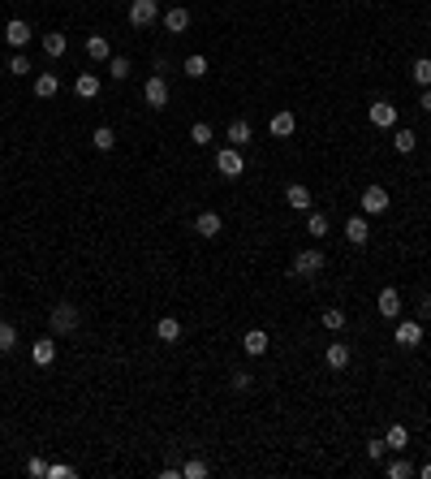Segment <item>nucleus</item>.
Masks as SVG:
<instances>
[{
  "mask_svg": "<svg viewBox=\"0 0 431 479\" xmlns=\"http://www.w3.org/2000/svg\"><path fill=\"white\" fill-rule=\"evenodd\" d=\"M155 337H159V341H181V319L164 315V319L155 324Z\"/></svg>",
  "mask_w": 431,
  "mask_h": 479,
  "instance_id": "24",
  "label": "nucleus"
},
{
  "mask_svg": "<svg viewBox=\"0 0 431 479\" xmlns=\"http://www.w3.org/2000/svg\"><path fill=\"white\" fill-rule=\"evenodd\" d=\"M74 95H78V100H95V95H100V74H78Z\"/></svg>",
  "mask_w": 431,
  "mask_h": 479,
  "instance_id": "20",
  "label": "nucleus"
},
{
  "mask_svg": "<svg viewBox=\"0 0 431 479\" xmlns=\"http://www.w3.org/2000/svg\"><path fill=\"white\" fill-rule=\"evenodd\" d=\"M393 147L401 151V156H410L414 147H419V134H414V130H406V125H397V130H393Z\"/></svg>",
  "mask_w": 431,
  "mask_h": 479,
  "instance_id": "23",
  "label": "nucleus"
},
{
  "mask_svg": "<svg viewBox=\"0 0 431 479\" xmlns=\"http://www.w3.org/2000/svg\"><path fill=\"white\" fill-rule=\"evenodd\" d=\"M91 142H95V151H113V147H117V134H113V125H100V130L91 134Z\"/></svg>",
  "mask_w": 431,
  "mask_h": 479,
  "instance_id": "29",
  "label": "nucleus"
},
{
  "mask_svg": "<svg viewBox=\"0 0 431 479\" xmlns=\"http://www.w3.org/2000/svg\"><path fill=\"white\" fill-rule=\"evenodd\" d=\"M375 307H379V315H384V319H401V294H397L393 285H384L379 298H375Z\"/></svg>",
  "mask_w": 431,
  "mask_h": 479,
  "instance_id": "10",
  "label": "nucleus"
},
{
  "mask_svg": "<svg viewBox=\"0 0 431 479\" xmlns=\"http://www.w3.org/2000/svg\"><path fill=\"white\" fill-rule=\"evenodd\" d=\"M216 173L225 182H237L246 173V160H242V147H220L216 151Z\"/></svg>",
  "mask_w": 431,
  "mask_h": 479,
  "instance_id": "2",
  "label": "nucleus"
},
{
  "mask_svg": "<svg viewBox=\"0 0 431 479\" xmlns=\"http://www.w3.org/2000/svg\"><path fill=\"white\" fill-rule=\"evenodd\" d=\"M87 56H91V61H108V56H113V47H108L104 35H91V39H87Z\"/></svg>",
  "mask_w": 431,
  "mask_h": 479,
  "instance_id": "28",
  "label": "nucleus"
},
{
  "mask_svg": "<svg viewBox=\"0 0 431 479\" xmlns=\"http://www.w3.org/2000/svg\"><path fill=\"white\" fill-rule=\"evenodd\" d=\"M13 350H18V328L9 319H0V354H13Z\"/></svg>",
  "mask_w": 431,
  "mask_h": 479,
  "instance_id": "25",
  "label": "nucleus"
},
{
  "mask_svg": "<svg viewBox=\"0 0 431 479\" xmlns=\"http://www.w3.org/2000/svg\"><path fill=\"white\" fill-rule=\"evenodd\" d=\"M212 475V467H207L203 458H190V462H181V479H207Z\"/></svg>",
  "mask_w": 431,
  "mask_h": 479,
  "instance_id": "30",
  "label": "nucleus"
},
{
  "mask_svg": "<svg viewBox=\"0 0 431 479\" xmlns=\"http://www.w3.org/2000/svg\"><path fill=\"white\" fill-rule=\"evenodd\" d=\"M358 207H362V216H384L388 207H393V203H388V190H384V186H366L362 199H358Z\"/></svg>",
  "mask_w": 431,
  "mask_h": 479,
  "instance_id": "6",
  "label": "nucleus"
},
{
  "mask_svg": "<svg viewBox=\"0 0 431 479\" xmlns=\"http://www.w3.org/2000/svg\"><path fill=\"white\" fill-rule=\"evenodd\" d=\"M267 130H272V138H294V130H298V117L289 113V108H280V113H272Z\"/></svg>",
  "mask_w": 431,
  "mask_h": 479,
  "instance_id": "11",
  "label": "nucleus"
},
{
  "mask_svg": "<svg viewBox=\"0 0 431 479\" xmlns=\"http://www.w3.org/2000/svg\"><path fill=\"white\" fill-rule=\"evenodd\" d=\"M225 138H229V147H246V142L254 138V134H250V121H246V117H233L229 130H225Z\"/></svg>",
  "mask_w": 431,
  "mask_h": 479,
  "instance_id": "16",
  "label": "nucleus"
},
{
  "mask_svg": "<svg viewBox=\"0 0 431 479\" xmlns=\"http://www.w3.org/2000/svg\"><path fill=\"white\" fill-rule=\"evenodd\" d=\"M56 91H60V78H56L52 70H43V74L35 78V95H39V100H52Z\"/></svg>",
  "mask_w": 431,
  "mask_h": 479,
  "instance_id": "21",
  "label": "nucleus"
},
{
  "mask_svg": "<svg viewBox=\"0 0 431 479\" xmlns=\"http://www.w3.org/2000/svg\"><path fill=\"white\" fill-rule=\"evenodd\" d=\"M393 341L401 345V350H414V345H423V324H419V319H397V332H393Z\"/></svg>",
  "mask_w": 431,
  "mask_h": 479,
  "instance_id": "7",
  "label": "nucleus"
},
{
  "mask_svg": "<svg viewBox=\"0 0 431 479\" xmlns=\"http://www.w3.org/2000/svg\"><path fill=\"white\" fill-rule=\"evenodd\" d=\"M30 35H35V30H30L22 18H9V26H5V43L9 47H18V52H22V47L30 43Z\"/></svg>",
  "mask_w": 431,
  "mask_h": 479,
  "instance_id": "13",
  "label": "nucleus"
},
{
  "mask_svg": "<svg viewBox=\"0 0 431 479\" xmlns=\"http://www.w3.org/2000/svg\"><path fill=\"white\" fill-rule=\"evenodd\" d=\"M47 324H52L56 337H69V332H78V324H82V311H78L74 302H56V307L47 311Z\"/></svg>",
  "mask_w": 431,
  "mask_h": 479,
  "instance_id": "1",
  "label": "nucleus"
},
{
  "mask_svg": "<svg viewBox=\"0 0 431 479\" xmlns=\"http://www.w3.org/2000/svg\"><path fill=\"white\" fill-rule=\"evenodd\" d=\"M26 475H35V479H47V462H43V458H30V462H26Z\"/></svg>",
  "mask_w": 431,
  "mask_h": 479,
  "instance_id": "39",
  "label": "nucleus"
},
{
  "mask_svg": "<svg viewBox=\"0 0 431 479\" xmlns=\"http://www.w3.org/2000/svg\"><path fill=\"white\" fill-rule=\"evenodd\" d=\"M74 467H47V479H69Z\"/></svg>",
  "mask_w": 431,
  "mask_h": 479,
  "instance_id": "41",
  "label": "nucleus"
},
{
  "mask_svg": "<svg viewBox=\"0 0 431 479\" xmlns=\"http://www.w3.org/2000/svg\"><path fill=\"white\" fill-rule=\"evenodd\" d=\"M30 363H35V367H52L56 363V341L52 337H39L35 345H30Z\"/></svg>",
  "mask_w": 431,
  "mask_h": 479,
  "instance_id": "14",
  "label": "nucleus"
},
{
  "mask_svg": "<svg viewBox=\"0 0 431 479\" xmlns=\"http://www.w3.org/2000/svg\"><path fill=\"white\" fill-rule=\"evenodd\" d=\"M307 229H311V237H319V242H324L332 225H328V216H324V212H311V216H307Z\"/></svg>",
  "mask_w": 431,
  "mask_h": 479,
  "instance_id": "34",
  "label": "nucleus"
},
{
  "mask_svg": "<svg viewBox=\"0 0 431 479\" xmlns=\"http://www.w3.org/2000/svg\"><path fill=\"white\" fill-rule=\"evenodd\" d=\"M319 324H324L328 332H341V328H345V311H341V307H328V311H319Z\"/></svg>",
  "mask_w": 431,
  "mask_h": 479,
  "instance_id": "26",
  "label": "nucleus"
},
{
  "mask_svg": "<svg viewBox=\"0 0 431 479\" xmlns=\"http://www.w3.org/2000/svg\"><path fill=\"white\" fill-rule=\"evenodd\" d=\"M285 203H289L294 207V212H311V190L307 186H285Z\"/></svg>",
  "mask_w": 431,
  "mask_h": 479,
  "instance_id": "19",
  "label": "nucleus"
},
{
  "mask_svg": "<svg viewBox=\"0 0 431 479\" xmlns=\"http://www.w3.org/2000/svg\"><path fill=\"white\" fill-rule=\"evenodd\" d=\"M366 117H371L375 130H397V104H388V100H375L366 108Z\"/></svg>",
  "mask_w": 431,
  "mask_h": 479,
  "instance_id": "8",
  "label": "nucleus"
},
{
  "mask_svg": "<svg viewBox=\"0 0 431 479\" xmlns=\"http://www.w3.org/2000/svg\"><path fill=\"white\" fill-rule=\"evenodd\" d=\"M388 454V445H384V436H371V440H366V458H371V462H379V458H384Z\"/></svg>",
  "mask_w": 431,
  "mask_h": 479,
  "instance_id": "38",
  "label": "nucleus"
},
{
  "mask_svg": "<svg viewBox=\"0 0 431 479\" xmlns=\"http://www.w3.org/2000/svg\"><path fill=\"white\" fill-rule=\"evenodd\" d=\"M384 475H388V479H410V475H414V462H410V458H393L388 467H384Z\"/></svg>",
  "mask_w": 431,
  "mask_h": 479,
  "instance_id": "33",
  "label": "nucleus"
},
{
  "mask_svg": "<svg viewBox=\"0 0 431 479\" xmlns=\"http://www.w3.org/2000/svg\"><path fill=\"white\" fill-rule=\"evenodd\" d=\"M159 18V0H130V26L134 30H151Z\"/></svg>",
  "mask_w": 431,
  "mask_h": 479,
  "instance_id": "4",
  "label": "nucleus"
},
{
  "mask_svg": "<svg viewBox=\"0 0 431 479\" xmlns=\"http://www.w3.org/2000/svg\"><path fill=\"white\" fill-rule=\"evenodd\" d=\"M414 475H423V479H431V462H423V467H414Z\"/></svg>",
  "mask_w": 431,
  "mask_h": 479,
  "instance_id": "43",
  "label": "nucleus"
},
{
  "mask_svg": "<svg viewBox=\"0 0 431 479\" xmlns=\"http://www.w3.org/2000/svg\"><path fill=\"white\" fill-rule=\"evenodd\" d=\"M181 74H186V78H207V56H199V52L186 56V61H181Z\"/></svg>",
  "mask_w": 431,
  "mask_h": 479,
  "instance_id": "32",
  "label": "nucleus"
},
{
  "mask_svg": "<svg viewBox=\"0 0 431 479\" xmlns=\"http://www.w3.org/2000/svg\"><path fill=\"white\" fill-rule=\"evenodd\" d=\"M410 74H414V83H419V91H423V87H431V56H419Z\"/></svg>",
  "mask_w": 431,
  "mask_h": 479,
  "instance_id": "35",
  "label": "nucleus"
},
{
  "mask_svg": "<svg viewBox=\"0 0 431 479\" xmlns=\"http://www.w3.org/2000/svg\"><path fill=\"white\" fill-rule=\"evenodd\" d=\"M9 74H13V78H26V74H30V61H26L22 52H13V56H9Z\"/></svg>",
  "mask_w": 431,
  "mask_h": 479,
  "instance_id": "37",
  "label": "nucleus"
},
{
  "mask_svg": "<svg viewBox=\"0 0 431 479\" xmlns=\"http://www.w3.org/2000/svg\"><path fill=\"white\" fill-rule=\"evenodd\" d=\"M159 22H164L168 35H186V30H190V9L173 5V9H164V18H159Z\"/></svg>",
  "mask_w": 431,
  "mask_h": 479,
  "instance_id": "12",
  "label": "nucleus"
},
{
  "mask_svg": "<svg viewBox=\"0 0 431 479\" xmlns=\"http://www.w3.org/2000/svg\"><path fill=\"white\" fill-rule=\"evenodd\" d=\"M267 345H272V341H267V332H263V328H250L246 337H242V350H246L250 359H263V354H267Z\"/></svg>",
  "mask_w": 431,
  "mask_h": 479,
  "instance_id": "15",
  "label": "nucleus"
},
{
  "mask_svg": "<svg viewBox=\"0 0 431 479\" xmlns=\"http://www.w3.org/2000/svg\"><path fill=\"white\" fill-rule=\"evenodd\" d=\"M142 100H147V108H168V78L164 74H151L147 83H142Z\"/></svg>",
  "mask_w": 431,
  "mask_h": 479,
  "instance_id": "5",
  "label": "nucleus"
},
{
  "mask_svg": "<svg viewBox=\"0 0 431 479\" xmlns=\"http://www.w3.org/2000/svg\"><path fill=\"white\" fill-rule=\"evenodd\" d=\"M384 445H388V449H406V445H410V427H401V423H393V427H388V432H384Z\"/></svg>",
  "mask_w": 431,
  "mask_h": 479,
  "instance_id": "27",
  "label": "nucleus"
},
{
  "mask_svg": "<svg viewBox=\"0 0 431 479\" xmlns=\"http://www.w3.org/2000/svg\"><path fill=\"white\" fill-rule=\"evenodd\" d=\"M319 273H324V251H319V246H307V251L294 255V277L311 281V277H319Z\"/></svg>",
  "mask_w": 431,
  "mask_h": 479,
  "instance_id": "3",
  "label": "nucleus"
},
{
  "mask_svg": "<svg viewBox=\"0 0 431 479\" xmlns=\"http://www.w3.org/2000/svg\"><path fill=\"white\" fill-rule=\"evenodd\" d=\"M345 242L349 246H366V242H371V225H366V216H349L345 220Z\"/></svg>",
  "mask_w": 431,
  "mask_h": 479,
  "instance_id": "9",
  "label": "nucleus"
},
{
  "mask_svg": "<svg viewBox=\"0 0 431 479\" xmlns=\"http://www.w3.org/2000/svg\"><path fill=\"white\" fill-rule=\"evenodd\" d=\"M349 359H354V354H349V345H345V341H332V345L324 350V363L332 367V372H341V367H349Z\"/></svg>",
  "mask_w": 431,
  "mask_h": 479,
  "instance_id": "18",
  "label": "nucleus"
},
{
  "mask_svg": "<svg viewBox=\"0 0 431 479\" xmlns=\"http://www.w3.org/2000/svg\"><path fill=\"white\" fill-rule=\"evenodd\" d=\"M212 125H207V121H195V125H190V142H195V147H212Z\"/></svg>",
  "mask_w": 431,
  "mask_h": 479,
  "instance_id": "31",
  "label": "nucleus"
},
{
  "mask_svg": "<svg viewBox=\"0 0 431 479\" xmlns=\"http://www.w3.org/2000/svg\"><path fill=\"white\" fill-rule=\"evenodd\" d=\"M108 61H113V65H108V70H113V78H117V83H125V78H130V56H108Z\"/></svg>",
  "mask_w": 431,
  "mask_h": 479,
  "instance_id": "36",
  "label": "nucleus"
},
{
  "mask_svg": "<svg viewBox=\"0 0 431 479\" xmlns=\"http://www.w3.org/2000/svg\"><path fill=\"white\" fill-rule=\"evenodd\" d=\"M220 229H225L220 212H199V216H195V233H199V237H216Z\"/></svg>",
  "mask_w": 431,
  "mask_h": 479,
  "instance_id": "17",
  "label": "nucleus"
},
{
  "mask_svg": "<svg viewBox=\"0 0 431 479\" xmlns=\"http://www.w3.org/2000/svg\"><path fill=\"white\" fill-rule=\"evenodd\" d=\"M419 108H423V113L431 117V87H423V95H419Z\"/></svg>",
  "mask_w": 431,
  "mask_h": 479,
  "instance_id": "42",
  "label": "nucleus"
},
{
  "mask_svg": "<svg viewBox=\"0 0 431 479\" xmlns=\"http://www.w3.org/2000/svg\"><path fill=\"white\" fill-rule=\"evenodd\" d=\"M65 47H69V39L60 35V30H47V35H43V52L52 56V61H60V56H65Z\"/></svg>",
  "mask_w": 431,
  "mask_h": 479,
  "instance_id": "22",
  "label": "nucleus"
},
{
  "mask_svg": "<svg viewBox=\"0 0 431 479\" xmlns=\"http://www.w3.org/2000/svg\"><path fill=\"white\" fill-rule=\"evenodd\" d=\"M250 385H254V376H250V372H233V389H237V393H246Z\"/></svg>",
  "mask_w": 431,
  "mask_h": 479,
  "instance_id": "40",
  "label": "nucleus"
}]
</instances>
